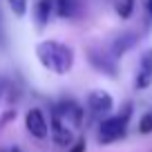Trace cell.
I'll use <instances>...</instances> for the list:
<instances>
[{
  "instance_id": "1",
  "label": "cell",
  "mask_w": 152,
  "mask_h": 152,
  "mask_svg": "<svg viewBox=\"0 0 152 152\" xmlns=\"http://www.w3.org/2000/svg\"><path fill=\"white\" fill-rule=\"evenodd\" d=\"M36 56L54 74H67L74 65V49L58 40H43L36 45Z\"/></svg>"
},
{
  "instance_id": "2",
  "label": "cell",
  "mask_w": 152,
  "mask_h": 152,
  "mask_svg": "<svg viewBox=\"0 0 152 152\" xmlns=\"http://www.w3.org/2000/svg\"><path fill=\"white\" fill-rule=\"evenodd\" d=\"M130 116H132V105H125L123 112L101 121L99 132H96L99 143L107 145V143H114V141H119V139H123L125 132H128V125H130Z\"/></svg>"
},
{
  "instance_id": "3",
  "label": "cell",
  "mask_w": 152,
  "mask_h": 152,
  "mask_svg": "<svg viewBox=\"0 0 152 152\" xmlns=\"http://www.w3.org/2000/svg\"><path fill=\"white\" fill-rule=\"evenodd\" d=\"M112 107H114V101L107 92L96 90L87 94V110H90L92 116H105V114L112 112Z\"/></svg>"
},
{
  "instance_id": "4",
  "label": "cell",
  "mask_w": 152,
  "mask_h": 152,
  "mask_svg": "<svg viewBox=\"0 0 152 152\" xmlns=\"http://www.w3.org/2000/svg\"><path fill=\"white\" fill-rule=\"evenodd\" d=\"M25 125H27L29 134L36 139H47L49 134V125H47V119H45L43 110L38 107H31L27 112V116H25Z\"/></svg>"
},
{
  "instance_id": "5",
  "label": "cell",
  "mask_w": 152,
  "mask_h": 152,
  "mask_svg": "<svg viewBox=\"0 0 152 152\" xmlns=\"http://www.w3.org/2000/svg\"><path fill=\"white\" fill-rule=\"evenodd\" d=\"M49 132H52V139L58 143V145H65L69 148L72 141H74V137H72V130L67 128V123L58 116V112L54 110L52 112V121H49Z\"/></svg>"
},
{
  "instance_id": "6",
  "label": "cell",
  "mask_w": 152,
  "mask_h": 152,
  "mask_svg": "<svg viewBox=\"0 0 152 152\" xmlns=\"http://www.w3.org/2000/svg\"><path fill=\"white\" fill-rule=\"evenodd\" d=\"M58 112V116H61L63 121H65L67 125H74V128H78V125L83 123V112L85 110H81V105L74 103V101H61V105L58 107H54Z\"/></svg>"
},
{
  "instance_id": "7",
  "label": "cell",
  "mask_w": 152,
  "mask_h": 152,
  "mask_svg": "<svg viewBox=\"0 0 152 152\" xmlns=\"http://www.w3.org/2000/svg\"><path fill=\"white\" fill-rule=\"evenodd\" d=\"M137 90H148L152 85V49H148L141 56L139 63V74H137Z\"/></svg>"
},
{
  "instance_id": "8",
  "label": "cell",
  "mask_w": 152,
  "mask_h": 152,
  "mask_svg": "<svg viewBox=\"0 0 152 152\" xmlns=\"http://www.w3.org/2000/svg\"><path fill=\"white\" fill-rule=\"evenodd\" d=\"M137 40H139V34H137V31H125V34H121V36L114 40V45H112L114 58H119L121 54H125L128 49H132L134 45H137Z\"/></svg>"
},
{
  "instance_id": "9",
  "label": "cell",
  "mask_w": 152,
  "mask_h": 152,
  "mask_svg": "<svg viewBox=\"0 0 152 152\" xmlns=\"http://www.w3.org/2000/svg\"><path fill=\"white\" fill-rule=\"evenodd\" d=\"M54 9V0H38L36 7H34V16H36L38 27H45L49 23V16H52Z\"/></svg>"
},
{
  "instance_id": "10",
  "label": "cell",
  "mask_w": 152,
  "mask_h": 152,
  "mask_svg": "<svg viewBox=\"0 0 152 152\" xmlns=\"http://www.w3.org/2000/svg\"><path fill=\"white\" fill-rule=\"evenodd\" d=\"M114 56H101V54H96V52H92V56H90V61H92V65L94 67H99L101 72H105V74H110V76H114L116 74V65H114V61H112Z\"/></svg>"
},
{
  "instance_id": "11",
  "label": "cell",
  "mask_w": 152,
  "mask_h": 152,
  "mask_svg": "<svg viewBox=\"0 0 152 152\" xmlns=\"http://www.w3.org/2000/svg\"><path fill=\"white\" fill-rule=\"evenodd\" d=\"M54 5L58 9V16H63V18H72L78 11V2L76 0H54Z\"/></svg>"
},
{
  "instance_id": "12",
  "label": "cell",
  "mask_w": 152,
  "mask_h": 152,
  "mask_svg": "<svg viewBox=\"0 0 152 152\" xmlns=\"http://www.w3.org/2000/svg\"><path fill=\"white\" fill-rule=\"evenodd\" d=\"M132 9H134V0H119V5H116V14L121 18H130Z\"/></svg>"
},
{
  "instance_id": "13",
  "label": "cell",
  "mask_w": 152,
  "mask_h": 152,
  "mask_svg": "<svg viewBox=\"0 0 152 152\" xmlns=\"http://www.w3.org/2000/svg\"><path fill=\"white\" fill-rule=\"evenodd\" d=\"M11 7V11H14L18 18H23L25 14H27V0H7Z\"/></svg>"
},
{
  "instance_id": "14",
  "label": "cell",
  "mask_w": 152,
  "mask_h": 152,
  "mask_svg": "<svg viewBox=\"0 0 152 152\" xmlns=\"http://www.w3.org/2000/svg\"><path fill=\"white\" fill-rule=\"evenodd\" d=\"M139 132H141V134H150L152 132V112L145 114V116L141 119V123H139Z\"/></svg>"
},
{
  "instance_id": "15",
  "label": "cell",
  "mask_w": 152,
  "mask_h": 152,
  "mask_svg": "<svg viewBox=\"0 0 152 152\" xmlns=\"http://www.w3.org/2000/svg\"><path fill=\"white\" fill-rule=\"evenodd\" d=\"M69 152H85V139H78L76 143H72Z\"/></svg>"
},
{
  "instance_id": "16",
  "label": "cell",
  "mask_w": 152,
  "mask_h": 152,
  "mask_svg": "<svg viewBox=\"0 0 152 152\" xmlns=\"http://www.w3.org/2000/svg\"><path fill=\"white\" fill-rule=\"evenodd\" d=\"M148 11H150V16H152V0H148Z\"/></svg>"
},
{
  "instance_id": "17",
  "label": "cell",
  "mask_w": 152,
  "mask_h": 152,
  "mask_svg": "<svg viewBox=\"0 0 152 152\" xmlns=\"http://www.w3.org/2000/svg\"><path fill=\"white\" fill-rule=\"evenodd\" d=\"M0 92H2V81H0Z\"/></svg>"
}]
</instances>
